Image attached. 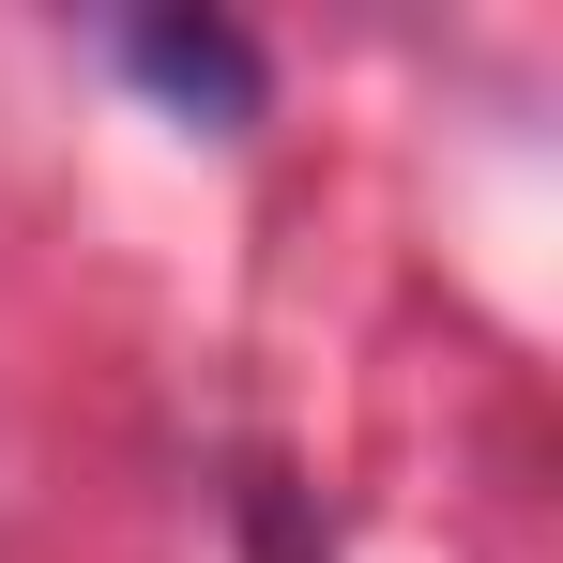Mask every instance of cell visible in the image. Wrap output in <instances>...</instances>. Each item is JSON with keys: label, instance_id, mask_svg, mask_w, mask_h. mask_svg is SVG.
I'll list each match as a JSON object with an SVG mask.
<instances>
[{"label": "cell", "instance_id": "1", "mask_svg": "<svg viewBox=\"0 0 563 563\" xmlns=\"http://www.w3.org/2000/svg\"><path fill=\"white\" fill-rule=\"evenodd\" d=\"M137 77H153V92H184V107H213V122H244V107H260V62H244L229 31H137Z\"/></svg>", "mask_w": 563, "mask_h": 563}]
</instances>
